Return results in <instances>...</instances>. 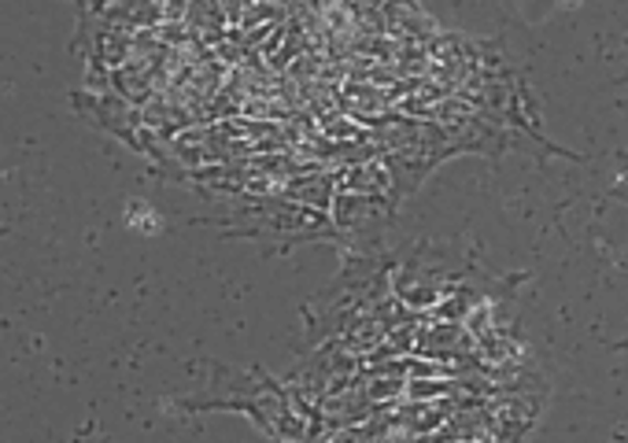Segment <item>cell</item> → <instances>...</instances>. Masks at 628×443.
<instances>
[{
  "mask_svg": "<svg viewBox=\"0 0 628 443\" xmlns=\"http://www.w3.org/2000/svg\"><path fill=\"white\" fill-rule=\"evenodd\" d=\"M292 204H307V207H318L326 210L333 204L337 196V174L333 171H318V174H307V177H289L281 188Z\"/></svg>",
  "mask_w": 628,
  "mask_h": 443,
  "instance_id": "6da1fadb",
  "label": "cell"
}]
</instances>
